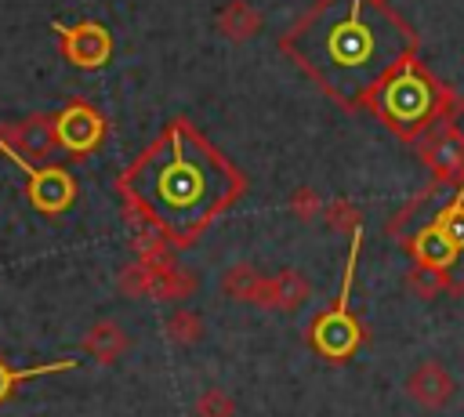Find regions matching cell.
<instances>
[{
	"instance_id": "obj_22",
	"label": "cell",
	"mask_w": 464,
	"mask_h": 417,
	"mask_svg": "<svg viewBox=\"0 0 464 417\" xmlns=\"http://www.w3.org/2000/svg\"><path fill=\"white\" fill-rule=\"evenodd\" d=\"M323 207H326V199H323L315 189H308V185L294 189L290 199H286V210H290L297 221H315V218H323Z\"/></svg>"
},
{
	"instance_id": "obj_19",
	"label": "cell",
	"mask_w": 464,
	"mask_h": 417,
	"mask_svg": "<svg viewBox=\"0 0 464 417\" xmlns=\"http://www.w3.org/2000/svg\"><path fill=\"white\" fill-rule=\"evenodd\" d=\"M406 286H410L417 297L431 301V297H439V294L446 290V268L435 265V261H413V268L406 272Z\"/></svg>"
},
{
	"instance_id": "obj_2",
	"label": "cell",
	"mask_w": 464,
	"mask_h": 417,
	"mask_svg": "<svg viewBox=\"0 0 464 417\" xmlns=\"http://www.w3.org/2000/svg\"><path fill=\"white\" fill-rule=\"evenodd\" d=\"M127 214L170 243H192L243 192V174L192 123L174 120L120 181Z\"/></svg>"
},
{
	"instance_id": "obj_17",
	"label": "cell",
	"mask_w": 464,
	"mask_h": 417,
	"mask_svg": "<svg viewBox=\"0 0 464 417\" xmlns=\"http://www.w3.org/2000/svg\"><path fill=\"white\" fill-rule=\"evenodd\" d=\"M156 272H160V265H149V261L134 257L130 265L120 268V276H116V290H120L123 297H134V301H138V297H152Z\"/></svg>"
},
{
	"instance_id": "obj_14",
	"label": "cell",
	"mask_w": 464,
	"mask_h": 417,
	"mask_svg": "<svg viewBox=\"0 0 464 417\" xmlns=\"http://www.w3.org/2000/svg\"><path fill=\"white\" fill-rule=\"evenodd\" d=\"M196 286H199V279L188 272V268H181V265H160V272H156V283H152V297L156 301H185V297H192L196 294Z\"/></svg>"
},
{
	"instance_id": "obj_5",
	"label": "cell",
	"mask_w": 464,
	"mask_h": 417,
	"mask_svg": "<svg viewBox=\"0 0 464 417\" xmlns=\"http://www.w3.org/2000/svg\"><path fill=\"white\" fill-rule=\"evenodd\" d=\"M54 149H58V131H54V116L47 112H33L18 123H0V152L18 160L22 167H29V160H47Z\"/></svg>"
},
{
	"instance_id": "obj_13",
	"label": "cell",
	"mask_w": 464,
	"mask_h": 417,
	"mask_svg": "<svg viewBox=\"0 0 464 417\" xmlns=\"http://www.w3.org/2000/svg\"><path fill=\"white\" fill-rule=\"evenodd\" d=\"M214 25H218V33H221L225 40H232V44H246V40H254V36L261 33L265 18H261V11H257L250 0H228V4L218 7Z\"/></svg>"
},
{
	"instance_id": "obj_9",
	"label": "cell",
	"mask_w": 464,
	"mask_h": 417,
	"mask_svg": "<svg viewBox=\"0 0 464 417\" xmlns=\"http://www.w3.org/2000/svg\"><path fill=\"white\" fill-rule=\"evenodd\" d=\"M22 170H25V196L40 214L54 218L72 207L76 181L65 167H22Z\"/></svg>"
},
{
	"instance_id": "obj_6",
	"label": "cell",
	"mask_w": 464,
	"mask_h": 417,
	"mask_svg": "<svg viewBox=\"0 0 464 417\" xmlns=\"http://www.w3.org/2000/svg\"><path fill=\"white\" fill-rule=\"evenodd\" d=\"M417 152L439 181H464V134L453 120H439L435 127H428L417 138Z\"/></svg>"
},
{
	"instance_id": "obj_3",
	"label": "cell",
	"mask_w": 464,
	"mask_h": 417,
	"mask_svg": "<svg viewBox=\"0 0 464 417\" xmlns=\"http://www.w3.org/2000/svg\"><path fill=\"white\" fill-rule=\"evenodd\" d=\"M457 105L460 102L450 87H442L417 58H406L377 83V91L370 94V102L362 109L381 116L399 138L417 141L439 120H453Z\"/></svg>"
},
{
	"instance_id": "obj_4",
	"label": "cell",
	"mask_w": 464,
	"mask_h": 417,
	"mask_svg": "<svg viewBox=\"0 0 464 417\" xmlns=\"http://www.w3.org/2000/svg\"><path fill=\"white\" fill-rule=\"evenodd\" d=\"M359 239H362V228L352 232V254H348V268H344L341 301H337L323 319H315V326H312V344H315V352H323L326 359H348V355L359 348V341H362L355 319L348 315V286H352V272H355V257H359Z\"/></svg>"
},
{
	"instance_id": "obj_18",
	"label": "cell",
	"mask_w": 464,
	"mask_h": 417,
	"mask_svg": "<svg viewBox=\"0 0 464 417\" xmlns=\"http://www.w3.org/2000/svg\"><path fill=\"white\" fill-rule=\"evenodd\" d=\"M76 366V355L72 359H54V363H44V366H29V370H18L11 366L4 355H0V402H7V395L22 384V381H33L40 373H58V370H72Z\"/></svg>"
},
{
	"instance_id": "obj_7",
	"label": "cell",
	"mask_w": 464,
	"mask_h": 417,
	"mask_svg": "<svg viewBox=\"0 0 464 417\" xmlns=\"http://www.w3.org/2000/svg\"><path fill=\"white\" fill-rule=\"evenodd\" d=\"M54 131H58V145L72 156H87L102 145L105 138V120L102 112L83 102V98H72L58 116H54Z\"/></svg>"
},
{
	"instance_id": "obj_11",
	"label": "cell",
	"mask_w": 464,
	"mask_h": 417,
	"mask_svg": "<svg viewBox=\"0 0 464 417\" xmlns=\"http://www.w3.org/2000/svg\"><path fill=\"white\" fill-rule=\"evenodd\" d=\"M83 352L91 355V359H98L102 366H112V363H120L127 352H130V334L116 323V319H94L91 326H87V334H83Z\"/></svg>"
},
{
	"instance_id": "obj_12",
	"label": "cell",
	"mask_w": 464,
	"mask_h": 417,
	"mask_svg": "<svg viewBox=\"0 0 464 417\" xmlns=\"http://www.w3.org/2000/svg\"><path fill=\"white\" fill-rule=\"evenodd\" d=\"M308 297H312V283H308L301 272H290V268H286V272L265 276L257 305L276 308V312H297V308H301Z\"/></svg>"
},
{
	"instance_id": "obj_20",
	"label": "cell",
	"mask_w": 464,
	"mask_h": 417,
	"mask_svg": "<svg viewBox=\"0 0 464 417\" xmlns=\"http://www.w3.org/2000/svg\"><path fill=\"white\" fill-rule=\"evenodd\" d=\"M323 221H326V228H334V232H359V228H362L359 207H355L352 199H326Z\"/></svg>"
},
{
	"instance_id": "obj_1",
	"label": "cell",
	"mask_w": 464,
	"mask_h": 417,
	"mask_svg": "<svg viewBox=\"0 0 464 417\" xmlns=\"http://www.w3.org/2000/svg\"><path fill=\"white\" fill-rule=\"evenodd\" d=\"M279 47L341 105L362 109L377 83L413 58L417 40L388 0H319Z\"/></svg>"
},
{
	"instance_id": "obj_8",
	"label": "cell",
	"mask_w": 464,
	"mask_h": 417,
	"mask_svg": "<svg viewBox=\"0 0 464 417\" xmlns=\"http://www.w3.org/2000/svg\"><path fill=\"white\" fill-rule=\"evenodd\" d=\"M54 33L62 40V54L76 69H102L112 58V36L98 22H80V25H62L54 22Z\"/></svg>"
},
{
	"instance_id": "obj_10",
	"label": "cell",
	"mask_w": 464,
	"mask_h": 417,
	"mask_svg": "<svg viewBox=\"0 0 464 417\" xmlns=\"http://www.w3.org/2000/svg\"><path fill=\"white\" fill-rule=\"evenodd\" d=\"M406 395L420 406V410H446L450 399L457 395V381L453 373L439 363V359H420L410 373H406Z\"/></svg>"
},
{
	"instance_id": "obj_16",
	"label": "cell",
	"mask_w": 464,
	"mask_h": 417,
	"mask_svg": "<svg viewBox=\"0 0 464 417\" xmlns=\"http://www.w3.org/2000/svg\"><path fill=\"white\" fill-rule=\"evenodd\" d=\"M163 334H167L170 344L192 348V344L207 334V326H203L199 312H192V308H170V312L163 315Z\"/></svg>"
},
{
	"instance_id": "obj_21",
	"label": "cell",
	"mask_w": 464,
	"mask_h": 417,
	"mask_svg": "<svg viewBox=\"0 0 464 417\" xmlns=\"http://www.w3.org/2000/svg\"><path fill=\"white\" fill-rule=\"evenodd\" d=\"M192 413H196V417H236V399H232L225 388L210 384V388H203V392L196 395Z\"/></svg>"
},
{
	"instance_id": "obj_15",
	"label": "cell",
	"mask_w": 464,
	"mask_h": 417,
	"mask_svg": "<svg viewBox=\"0 0 464 417\" xmlns=\"http://www.w3.org/2000/svg\"><path fill=\"white\" fill-rule=\"evenodd\" d=\"M261 283H265V276H261L254 265L239 261V265H232V268L221 272V283H218V286H221V294L232 297V301H250V305H257Z\"/></svg>"
}]
</instances>
